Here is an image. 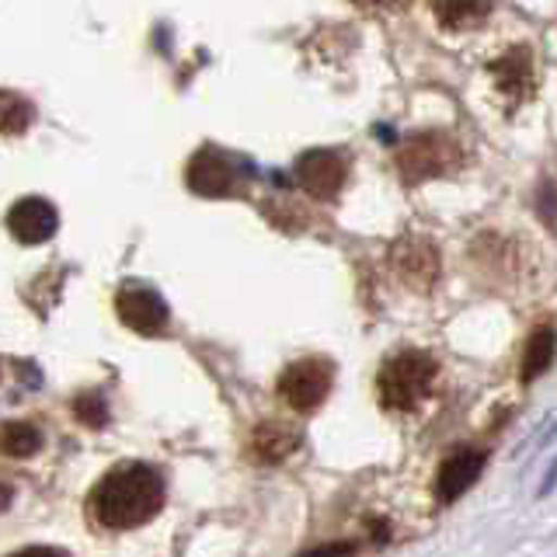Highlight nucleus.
Instances as JSON below:
<instances>
[{"label":"nucleus","instance_id":"nucleus-18","mask_svg":"<svg viewBox=\"0 0 557 557\" xmlns=\"http://www.w3.org/2000/svg\"><path fill=\"white\" fill-rule=\"evenodd\" d=\"M356 554V544L352 540H338V544H324V547H313L300 557H352Z\"/></svg>","mask_w":557,"mask_h":557},{"label":"nucleus","instance_id":"nucleus-19","mask_svg":"<svg viewBox=\"0 0 557 557\" xmlns=\"http://www.w3.org/2000/svg\"><path fill=\"white\" fill-rule=\"evenodd\" d=\"M554 487H557V460L547 467V474H544V484H540V498H547L550 492H554Z\"/></svg>","mask_w":557,"mask_h":557},{"label":"nucleus","instance_id":"nucleus-13","mask_svg":"<svg viewBox=\"0 0 557 557\" xmlns=\"http://www.w3.org/2000/svg\"><path fill=\"white\" fill-rule=\"evenodd\" d=\"M429 8L435 11L443 25L449 28H470L481 25L487 11H492V0H429Z\"/></svg>","mask_w":557,"mask_h":557},{"label":"nucleus","instance_id":"nucleus-20","mask_svg":"<svg viewBox=\"0 0 557 557\" xmlns=\"http://www.w3.org/2000/svg\"><path fill=\"white\" fill-rule=\"evenodd\" d=\"M11 557H66V554L52 550V547H28V550H17V554H11Z\"/></svg>","mask_w":557,"mask_h":557},{"label":"nucleus","instance_id":"nucleus-8","mask_svg":"<svg viewBox=\"0 0 557 557\" xmlns=\"http://www.w3.org/2000/svg\"><path fill=\"white\" fill-rule=\"evenodd\" d=\"M115 310H119V321L139 331V335H161L168 327V304L153 289H144V286L122 289L115 296Z\"/></svg>","mask_w":557,"mask_h":557},{"label":"nucleus","instance_id":"nucleus-14","mask_svg":"<svg viewBox=\"0 0 557 557\" xmlns=\"http://www.w3.org/2000/svg\"><path fill=\"white\" fill-rule=\"evenodd\" d=\"M554 356H557V335H554V327L533 331V338L527 345V356H522V383H533L536 376H544L550 370Z\"/></svg>","mask_w":557,"mask_h":557},{"label":"nucleus","instance_id":"nucleus-21","mask_svg":"<svg viewBox=\"0 0 557 557\" xmlns=\"http://www.w3.org/2000/svg\"><path fill=\"white\" fill-rule=\"evenodd\" d=\"M11 498H14V492H11V487H8L4 481H0V512L8 509V505H11Z\"/></svg>","mask_w":557,"mask_h":557},{"label":"nucleus","instance_id":"nucleus-4","mask_svg":"<svg viewBox=\"0 0 557 557\" xmlns=\"http://www.w3.org/2000/svg\"><path fill=\"white\" fill-rule=\"evenodd\" d=\"M331 383H335V366L321 356H307L283 370L278 394H283V400L293 411H313L327 400Z\"/></svg>","mask_w":557,"mask_h":557},{"label":"nucleus","instance_id":"nucleus-5","mask_svg":"<svg viewBox=\"0 0 557 557\" xmlns=\"http://www.w3.org/2000/svg\"><path fill=\"white\" fill-rule=\"evenodd\" d=\"M453 161H457V147H453V139L440 133L408 139L405 150L397 157L400 174H405L408 182H425V178H435V174H446Z\"/></svg>","mask_w":557,"mask_h":557},{"label":"nucleus","instance_id":"nucleus-10","mask_svg":"<svg viewBox=\"0 0 557 557\" xmlns=\"http://www.w3.org/2000/svg\"><path fill=\"white\" fill-rule=\"evenodd\" d=\"M296 446H300V432L283 425V422H265V425H258L251 435V457L261 463L286 460Z\"/></svg>","mask_w":557,"mask_h":557},{"label":"nucleus","instance_id":"nucleus-16","mask_svg":"<svg viewBox=\"0 0 557 557\" xmlns=\"http://www.w3.org/2000/svg\"><path fill=\"white\" fill-rule=\"evenodd\" d=\"M0 449L8 457H32V453L42 449V432L32 422H8L4 432H0Z\"/></svg>","mask_w":557,"mask_h":557},{"label":"nucleus","instance_id":"nucleus-17","mask_svg":"<svg viewBox=\"0 0 557 557\" xmlns=\"http://www.w3.org/2000/svg\"><path fill=\"white\" fill-rule=\"evenodd\" d=\"M74 414L91 429H101L104 422H109V408H104V400L98 394H81L74 400Z\"/></svg>","mask_w":557,"mask_h":557},{"label":"nucleus","instance_id":"nucleus-2","mask_svg":"<svg viewBox=\"0 0 557 557\" xmlns=\"http://www.w3.org/2000/svg\"><path fill=\"white\" fill-rule=\"evenodd\" d=\"M435 373H440L435 359L429 352H418V348L391 356L376 376L380 405L391 411H414L429 397Z\"/></svg>","mask_w":557,"mask_h":557},{"label":"nucleus","instance_id":"nucleus-11","mask_svg":"<svg viewBox=\"0 0 557 557\" xmlns=\"http://www.w3.org/2000/svg\"><path fill=\"white\" fill-rule=\"evenodd\" d=\"M397 269L411 286L425 289L435 278V272H440V261H435V251L429 240H408L405 248L397 251Z\"/></svg>","mask_w":557,"mask_h":557},{"label":"nucleus","instance_id":"nucleus-7","mask_svg":"<svg viewBox=\"0 0 557 557\" xmlns=\"http://www.w3.org/2000/svg\"><path fill=\"white\" fill-rule=\"evenodd\" d=\"M484 463H487V453L474 446L449 453L440 467V474H435V498H440V505H453L457 498H463L484 474Z\"/></svg>","mask_w":557,"mask_h":557},{"label":"nucleus","instance_id":"nucleus-6","mask_svg":"<svg viewBox=\"0 0 557 557\" xmlns=\"http://www.w3.org/2000/svg\"><path fill=\"white\" fill-rule=\"evenodd\" d=\"M348 164L338 150H310L296 161V182L313 199H335L345 185Z\"/></svg>","mask_w":557,"mask_h":557},{"label":"nucleus","instance_id":"nucleus-9","mask_svg":"<svg viewBox=\"0 0 557 557\" xmlns=\"http://www.w3.org/2000/svg\"><path fill=\"white\" fill-rule=\"evenodd\" d=\"M8 226L22 244H42L57 234V206L39 196H28L11 209Z\"/></svg>","mask_w":557,"mask_h":557},{"label":"nucleus","instance_id":"nucleus-15","mask_svg":"<svg viewBox=\"0 0 557 557\" xmlns=\"http://www.w3.org/2000/svg\"><path fill=\"white\" fill-rule=\"evenodd\" d=\"M35 122L32 101L14 95V91H0V133L4 136H22Z\"/></svg>","mask_w":557,"mask_h":557},{"label":"nucleus","instance_id":"nucleus-3","mask_svg":"<svg viewBox=\"0 0 557 557\" xmlns=\"http://www.w3.org/2000/svg\"><path fill=\"white\" fill-rule=\"evenodd\" d=\"M248 178H251L248 164L223 150H199L185 168V182L199 196H237L248 185Z\"/></svg>","mask_w":557,"mask_h":557},{"label":"nucleus","instance_id":"nucleus-1","mask_svg":"<svg viewBox=\"0 0 557 557\" xmlns=\"http://www.w3.org/2000/svg\"><path fill=\"white\" fill-rule=\"evenodd\" d=\"M87 505L104 530L144 527L164 509V478L147 463H122L95 484Z\"/></svg>","mask_w":557,"mask_h":557},{"label":"nucleus","instance_id":"nucleus-12","mask_svg":"<svg viewBox=\"0 0 557 557\" xmlns=\"http://www.w3.org/2000/svg\"><path fill=\"white\" fill-rule=\"evenodd\" d=\"M495 70V81L505 95H512V98H522L530 91V84H533V60H530V52L527 49H512V52H505V57L492 66Z\"/></svg>","mask_w":557,"mask_h":557}]
</instances>
